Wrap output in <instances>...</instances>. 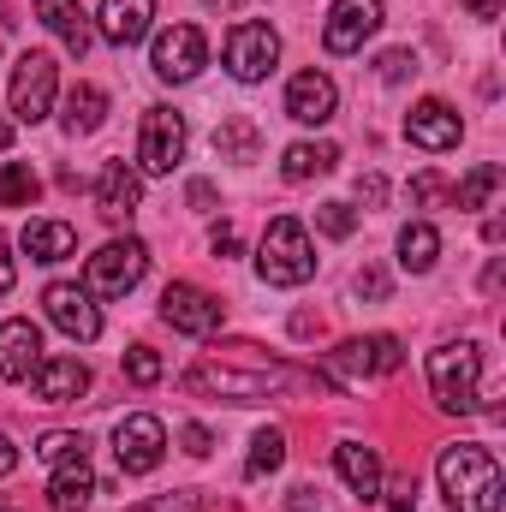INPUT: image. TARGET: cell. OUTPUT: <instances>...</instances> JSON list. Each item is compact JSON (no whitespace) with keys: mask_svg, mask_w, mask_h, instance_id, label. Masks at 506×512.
Returning a JSON list of instances; mask_svg holds the SVG:
<instances>
[{"mask_svg":"<svg viewBox=\"0 0 506 512\" xmlns=\"http://www.w3.org/2000/svg\"><path fill=\"white\" fill-rule=\"evenodd\" d=\"M185 197H191V209H215V185H209V179H191Z\"/></svg>","mask_w":506,"mask_h":512,"instance_id":"7bdbcfd3","label":"cell"},{"mask_svg":"<svg viewBox=\"0 0 506 512\" xmlns=\"http://www.w3.org/2000/svg\"><path fill=\"white\" fill-rule=\"evenodd\" d=\"M256 149H262L256 120L233 114V120H221V126H215V155H221V161H256Z\"/></svg>","mask_w":506,"mask_h":512,"instance_id":"f1b7e54d","label":"cell"},{"mask_svg":"<svg viewBox=\"0 0 506 512\" xmlns=\"http://www.w3.org/2000/svg\"><path fill=\"white\" fill-rule=\"evenodd\" d=\"M358 292H364V298H387V274H381V268H364V274H358Z\"/></svg>","mask_w":506,"mask_h":512,"instance_id":"f35d334b","label":"cell"},{"mask_svg":"<svg viewBox=\"0 0 506 512\" xmlns=\"http://www.w3.org/2000/svg\"><path fill=\"white\" fill-rule=\"evenodd\" d=\"M221 298L215 292H203V286H191V280H173L167 292H161V322L173 328V334H191V340H203V334H215L221 328Z\"/></svg>","mask_w":506,"mask_h":512,"instance_id":"8fae6325","label":"cell"},{"mask_svg":"<svg viewBox=\"0 0 506 512\" xmlns=\"http://www.w3.org/2000/svg\"><path fill=\"white\" fill-rule=\"evenodd\" d=\"M280 465H286V435H280V429H256L245 477H268V471H280Z\"/></svg>","mask_w":506,"mask_h":512,"instance_id":"4dcf8cb0","label":"cell"},{"mask_svg":"<svg viewBox=\"0 0 506 512\" xmlns=\"http://www.w3.org/2000/svg\"><path fill=\"white\" fill-rule=\"evenodd\" d=\"M334 108H340V90H334L328 72L310 66V72H298V78L286 84V120H298V126H328Z\"/></svg>","mask_w":506,"mask_h":512,"instance_id":"2e32d148","label":"cell"},{"mask_svg":"<svg viewBox=\"0 0 506 512\" xmlns=\"http://www.w3.org/2000/svg\"><path fill=\"white\" fill-rule=\"evenodd\" d=\"M441 191H447V185H441V173H417V179H411V203H435Z\"/></svg>","mask_w":506,"mask_h":512,"instance_id":"74e56055","label":"cell"},{"mask_svg":"<svg viewBox=\"0 0 506 512\" xmlns=\"http://www.w3.org/2000/svg\"><path fill=\"white\" fill-rule=\"evenodd\" d=\"M358 197H364V203H381V197H387V179H381V173H364V179H358Z\"/></svg>","mask_w":506,"mask_h":512,"instance_id":"b9f144b4","label":"cell"},{"mask_svg":"<svg viewBox=\"0 0 506 512\" xmlns=\"http://www.w3.org/2000/svg\"><path fill=\"white\" fill-rule=\"evenodd\" d=\"M376 72H381V84H405V78L417 72V54H411V48H387L376 60Z\"/></svg>","mask_w":506,"mask_h":512,"instance_id":"e575fe53","label":"cell"},{"mask_svg":"<svg viewBox=\"0 0 506 512\" xmlns=\"http://www.w3.org/2000/svg\"><path fill=\"white\" fill-rule=\"evenodd\" d=\"M114 459H120L126 477H149V471L167 459V423L149 417V411L120 417V429H114Z\"/></svg>","mask_w":506,"mask_h":512,"instance_id":"30bf717a","label":"cell"},{"mask_svg":"<svg viewBox=\"0 0 506 512\" xmlns=\"http://www.w3.org/2000/svg\"><path fill=\"white\" fill-rule=\"evenodd\" d=\"M381 0H334L328 6V24H322V48L328 54H358L370 36L381 30Z\"/></svg>","mask_w":506,"mask_h":512,"instance_id":"5bb4252c","label":"cell"},{"mask_svg":"<svg viewBox=\"0 0 506 512\" xmlns=\"http://www.w3.org/2000/svg\"><path fill=\"white\" fill-rule=\"evenodd\" d=\"M30 387H36V399H48V405H72V399L90 393V364H84V358H42V364L30 370Z\"/></svg>","mask_w":506,"mask_h":512,"instance_id":"ac0fdd59","label":"cell"},{"mask_svg":"<svg viewBox=\"0 0 506 512\" xmlns=\"http://www.w3.org/2000/svg\"><path fill=\"white\" fill-rule=\"evenodd\" d=\"M179 447H185L191 459H209V453H215V435H209L203 423H185V429H179Z\"/></svg>","mask_w":506,"mask_h":512,"instance_id":"8d00e7d4","label":"cell"},{"mask_svg":"<svg viewBox=\"0 0 506 512\" xmlns=\"http://www.w3.org/2000/svg\"><path fill=\"white\" fill-rule=\"evenodd\" d=\"M126 382H137V387H155V382H161V352L131 346V352H126Z\"/></svg>","mask_w":506,"mask_h":512,"instance_id":"836d02e7","label":"cell"},{"mask_svg":"<svg viewBox=\"0 0 506 512\" xmlns=\"http://www.w3.org/2000/svg\"><path fill=\"white\" fill-rule=\"evenodd\" d=\"M42 304H48V322H54L66 340H78V346L102 340V310H96V298H90L84 286H72V280H54V286L42 292Z\"/></svg>","mask_w":506,"mask_h":512,"instance_id":"4fadbf2b","label":"cell"},{"mask_svg":"<svg viewBox=\"0 0 506 512\" xmlns=\"http://www.w3.org/2000/svg\"><path fill=\"white\" fill-rule=\"evenodd\" d=\"M435 256H441V233H435L429 221H411V227L399 233V268H405V274H429Z\"/></svg>","mask_w":506,"mask_h":512,"instance_id":"4316f807","label":"cell"},{"mask_svg":"<svg viewBox=\"0 0 506 512\" xmlns=\"http://www.w3.org/2000/svg\"><path fill=\"white\" fill-rule=\"evenodd\" d=\"M334 471L346 477V489H352L358 501H376L381 495V453L376 447H364V441H340V447H334Z\"/></svg>","mask_w":506,"mask_h":512,"instance_id":"603a6c76","label":"cell"},{"mask_svg":"<svg viewBox=\"0 0 506 512\" xmlns=\"http://www.w3.org/2000/svg\"><path fill=\"white\" fill-rule=\"evenodd\" d=\"M12 280H18V262H12V245L0 239V292H12Z\"/></svg>","mask_w":506,"mask_h":512,"instance_id":"ee69618b","label":"cell"},{"mask_svg":"<svg viewBox=\"0 0 506 512\" xmlns=\"http://www.w3.org/2000/svg\"><path fill=\"white\" fill-rule=\"evenodd\" d=\"M334 167H340V149H334V143H292V149L280 155V179H286V185L322 179V173H334Z\"/></svg>","mask_w":506,"mask_h":512,"instance_id":"d4e9b609","label":"cell"},{"mask_svg":"<svg viewBox=\"0 0 506 512\" xmlns=\"http://www.w3.org/2000/svg\"><path fill=\"white\" fill-rule=\"evenodd\" d=\"M405 364V346L393 334H364V340H346L328 352V382H370V376H393Z\"/></svg>","mask_w":506,"mask_h":512,"instance_id":"ba28073f","label":"cell"},{"mask_svg":"<svg viewBox=\"0 0 506 512\" xmlns=\"http://www.w3.org/2000/svg\"><path fill=\"white\" fill-rule=\"evenodd\" d=\"M209 251H215V256H239V233H233V227H215Z\"/></svg>","mask_w":506,"mask_h":512,"instance_id":"60d3db41","label":"cell"},{"mask_svg":"<svg viewBox=\"0 0 506 512\" xmlns=\"http://www.w3.org/2000/svg\"><path fill=\"white\" fill-rule=\"evenodd\" d=\"M501 185H506V167H501V161H477V167L453 185V203H459V209H489V197H495Z\"/></svg>","mask_w":506,"mask_h":512,"instance_id":"83f0119b","label":"cell"},{"mask_svg":"<svg viewBox=\"0 0 506 512\" xmlns=\"http://www.w3.org/2000/svg\"><path fill=\"white\" fill-rule=\"evenodd\" d=\"M316 227H322L328 239H352V233H358V209H352V203H322V209H316Z\"/></svg>","mask_w":506,"mask_h":512,"instance_id":"d6a6232c","label":"cell"},{"mask_svg":"<svg viewBox=\"0 0 506 512\" xmlns=\"http://www.w3.org/2000/svg\"><path fill=\"white\" fill-rule=\"evenodd\" d=\"M54 90H60L54 54H42V48L18 54V66H12V114H18L24 126H36V120L54 114Z\"/></svg>","mask_w":506,"mask_h":512,"instance_id":"52a82bcc","label":"cell"},{"mask_svg":"<svg viewBox=\"0 0 506 512\" xmlns=\"http://www.w3.org/2000/svg\"><path fill=\"white\" fill-rule=\"evenodd\" d=\"M90 453V441L78 435V429H48L42 441H36V459H48V465H66V459H84Z\"/></svg>","mask_w":506,"mask_h":512,"instance_id":"1f68e13d","label":"cell"},{"mask_svg":"<svg viewBox=\"0 0 506 512\" xmlns=\"http://www.w3.org/2000/svg\"><path fill=\"white\" fill-rule=\"evenodd\" d=\"M18 245H24L30 262H66V256L78 251V227H66V221H30L18 233Z\"/></svg>","mask_w":506,"mask_h":512,"instance_id":"cb8c5ba5","label":"cell"},{"mask_svg":"<svg viewBox=\"0 0 506 512\" xmlns=\"http://www.w3.org/2000/svg\"><path fill=\"white\" fill-rule=\"evenodd\" d=\"M0 149H12V126L6 120H0Z\"/></svg>","mask_w":506,"mask_h":512,"instance_id":"c3c4849f","label":"cell"},{"mask_svg":"<svg viewBox=\"0 0 506 512\" xmlns=\"http://www.w3.org/2000/svg\"><path fill=\"white\" fill-rule=\"evenodd\" d=\"M405 137H411L417 149L441 155V149H459L465 120H459V108H453V102H441V96H423V102L405 114Z\"/></svg>","mask_w":506,"mask_h":512,"instance_id":"9a60e30c","label":"cell"},{"mask_svg":"<svg viewBox=\"0 0 506 512\" xmlns=\"http://www.w3.org/2000/svg\"><path fill=\"white\" fill-rule=\"evenodd\" d=\"M387 507H393V512H417V483H393Z\"/></svg>","mask_w":506,"mask_h":512,"instance_id":"ab89813d","label":"cell"},{"mask_svg":"<svg viewBox=\"0 0 506 512\" xmlns=\"http://www.w3.org/2000/svg\"><path fill=\"white\" fill-rule=\"evenodd\" d=\"M0 512H18V507H6V501H0Z\"/></svg>","mask_w":506,"mask_h":512,"instance_id":"681fc988","label":"cell"},{"mask_svg":"<svg viewBox=\"0 0 506 512\" xmlns=\"http://www.w3.org/2000/svg\"><path fill=\"white\" fill-rule=\"evenodd\" d=\"M18 471V447H12V435H0V483Z\"/></svg>","mask_w":506,"mask_h":512,"instance_id":"f6af8a7d","label":"cell"},{"mask_svg":"<svg viewBox=\"0 0 506 512\" xmlns=\"http://www.w3.org/2000/svg\"><path fill=\"white\" fill-rule=\"evenodd\" d=\"M90 501H96V471H90V453H84V459L54 465V477H48V507H54V512H84Z\"/></svg>","mask_w":506,"mask_h":512,"instance_id":"7402d4cb","label":"cell"},{"mask_svg":"<svg viewBox=\"0 0 506 512\" xmlns=\"http://www.w3.org/2000/svg\"><path fill=\"white\" fill-rule=\"evenodd\" d=\"M36 364H42V328L24 316L0 322V382H30Z\"/></svg>","mask_w":506,"mask_h":512,"instance_id":"e0dca14e","label":"cell"},{"mask_svg":"<svg viewBox=\"0 0 506 512\" xmlns=\"http://www.w3.org/2000/svg\"><path fill=\"white\" fill-rule=\"evenodd\" d=\"M465 6H471V12H477V18H483V24H489V18H495V12H501V0H465Z\"/></svg>","mask_w":506,"mask_h":512,"instance_id":"bcb514c9","label":"cell"},{"mask_svg":"<svg viewBox=\"0 0 506 512\" xmlns=\"http://www.w3.org/2000/svg\"><path fill=\"white\" fill-rule=\"evenodd\" d=\"M102 120H108V90L72 84V90H66V131H72V137H90V131H102Z\"/></svg>","mask_w":506,"mask_h":512,"instance_id":"484cf974","label":"cell"},{"mask_svg":"<svg viewBox=\"0 0 506 512\" xmlns=\"http://www.w3.org/2000/svg\"><path fill=\"white\" fill-rule=\"evenodd\" d=\"M274 387H286V370H239V364H191L185 370V393H209L227 405H262Z\"/></svg>","mask_w":506,"mask_h":512,"instance_id":"277c9868","label":"cell"},{"mask_svg":"<svg viewBox=\"0 0 506 512\" xmlns=\"http://www.w3.org/2000/svg\"><path fill=\"white\" fill-rule=\"evenodd\" d=\"M274 60H280V36H274V24H233V36H227V72L239 78V84H262L268 72H274Z\"/></svg>","mask_w":506,"mask_h":512,"instance_id":"7c38bea8","label":"cell"},{"mask_svg":"<svg viewBox=\"0 0 506 512\" xmlns=\"http://www.w3.org/2000/svg\"><path fill=\"white\" fill-rule=\"evenodd\" d=\"M185 143H191V131H185V114L179 108H143V126H137V173H149V179L173 173L185 161Z\"/></svg>","mask_w":506,"mask_h":512,"instance_id":"8992f818","label":"cell"},{"mask_svg":"<svg viewBox=\"0 0 506 512\" xmlns=\"http://www.w3.org/2000/svg\"><path fill=\"white\" fill-rule=\"evenodd\" d=\"M137 203H143V173H137L131 161H108L102 179H96V209H102L108 221H131Z\"/></svg>","mask_w":506,"mask_h":512,"instance_id":"ffe728a7","label":"cell"},{"mask_svg":"<svg viewBox=\"0 0 506 512\" xmlns=\"http://www.w3.org/2000/svg\"><path fill=\"white\" fill-rule=\"evenodd\" d=\"M203 6H209V12H239L245 0H203Z\"/></svg>","mask_w":506,"mask_h":512,"instance_id":"7dc6e473","label":"cell"},{"mask_svg":"<svg viewBox=\"0 0 506 512\" xmlns=\"http://www.w3.org/2000/svg\"><path fill=\"white\" fill-rule=\"evenodd\" d=\"M149 18H155V0H102L96 12V36L114 42V48H131L149 36Z\"/></svg>","mask_w":506,"mask_h":512,"instance_id":"d6986e66","label":"cell"},{"mask_svg":"<svg viewBox=\"0 0 506 512\" xmlns=\"http://www.w3.org/2000/svg\"><path fill=\"white\" fill-rule=\"evenodd\" d=\"M435 477H441L447 512H501L506 483H501V465H495L489 447H477V441L447 447L441 465H435Z\"/></svg>","mask_w":506,"mask_h":512,"instance_id":"6da1fadb","label":"cell"},{"mask_svg":"<svg viewBox=\"0 0 506 512\" xmlns=\"http://www.w3.org/2000/svg\"><path fill=\"white\" fill-rule=\"evenodd\" d=\"M477 382H483V346L477 340H447V346L429 352V393H435L441 411H453V417L483 411V387Z\"/></svg>","mask_w":506,"mask_h":512,"instance_id":"7a4b0ae2","label":"cell"},{"mask_svg":"<svg viewBox=\"0 0 506 512\" xmlns=\"http://www.w3.org/2000/svg\"><path fill=\"white\" fill-rule=\"evenodd\" d=\"M149 66H155L161 84H191V78L209 66L203 30H197V24H167V30L155 36V48H149Z\"/></svg>","mask_w":506,"mask_h":512,"instance_id":"9c48e42d","label":"cell"},{"mask_svg":"<svg viewBox=\"0 0 506 512\" xmlns=\"http://www.w3.org/2000/svg\"><path fill=\"white\" fill-rule=\"evenodd\" d=\"M126 512H197V495L191 489H173V495H149V501H137Z\"/></svg>","mask_w":506,"mask_h":512,"instance_id":"d590c367","label":"cell"},{"mask_svg":"<svg viewBox=\"0 0 506 512\" xmlns=\"http://www.w3.org/2000/svg\"><path fill=\"white\" fill-rule=\"evenodd\" d=\"M36 197H42L36 167H30V161H6V167H0V203H6V209H30Z\"/></svg>","mask_w":506,"mask_h":512,"instance_id":"f546056e","label":"cell"},{"mask_svg":"<svg viewBox=\"0 0 506 512\" xmlns=\"http://www.w3.org/2000/svg\"><path fill=\"white\" fill-rule=\"evenodd\" d=\"M36 18L60 36V48L66 54H90V42H96V24H90V12L78 6V0H36Z\"/></svg>","mask_w":506,"mask_h":512,"instance_id":"44dd1931","label":"cell"},{"mask_svg":"<svg viewBox=\"0 0 506 512\" xmlns=\"http://www.w3.org/2000/svg\"><path fill=\"white\" fill-rule=\"evenodd\" d=\"M256 274L268 286H304L316 274V245H310V233H304L298 215H274L268 221V233L256 245Z\"/></svg>","mask_w":506,"mask_h":512,"instance_id":"3957f363","label":"cell"},{"mask_svg":"<svg viewBox=\"0 0 506 512\" xmlns=\"http://www.w3.org/2000/svg\"><path fill=\"white\" fill-rule=\"evenodd\" d=\"M143 274H149V245L143 239H108L84 262V292L90 298H126Z\"/></svg>","mask_w":506,"mask_h":512,"instance_id":"5b68a950","label":"cell"}]
</instances>
